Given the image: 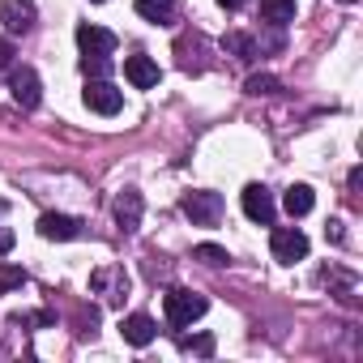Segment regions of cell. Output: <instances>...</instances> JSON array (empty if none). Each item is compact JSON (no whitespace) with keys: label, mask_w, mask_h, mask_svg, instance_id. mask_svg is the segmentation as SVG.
I'll return each instance as SVG.
<instances>
[{"label":"cell","mask_w":363,"mask_h":363,"mask_svg":"<svg viewBox=\"0 0 363 363\" xmlns=\"http://www.w3.org/2000/svg\"><path fill=\"white\" fill-rule=\"evenodd\" d=\"M179 210H184L189 218H193V227H218V218H223V193H210V189H193V193H184V201H179Z\"/></svg>","instance_id":"7a4b0ae2"},{"label":"cell","mask_w":363,"mask_h":363,"mask_svg":"<svg viewBox=\"0 0 363 363\" xmlns=\"http://www.w3.org/2000/svg\"><path fill=\"white\" fill-rule=\"evenodd\" d=\"M82 103H86L90 111H99V116H116V111L124 107V90H116L107 77H90L86 90H82Z\"/></svg>","instance_id":"5b68a950"},{"label":"cell","mask_w":363,"mask_h":363,"mask_svg":"<svg viewBox=\"0 0 363 363\" xmlns=\"http://www.w3.org/2000/svg\"><path fill=\"white\" fill-rule=\"evenodd\" d=\"M244 90H248L252 99H261V94H278V77H274V73H252V77L244 82Z\"/></svg>","instance_id":"d6986e66"},{"label":"cell","mask_w":363,"mask_h":363,"mask_svg":"<svg viewBox=\"0 0 363 363\" xmlns=\"http://www.w3.org/2000/svg\"><path fill=\"white\" fill-rule=\"evenodd\" d=\"M116 227L124 231V235H133L137 227H141V214H145V201H141V193L137 189H124L120 197H116Z\"/></svg>","instance_id":"ba28073f"},{"label":"cell","mask_w":363,"mask_h":363,"mask_svg":"<svg viewBox=\"0 0 363 363\" xmlns=\"http://www.w3.org/2000/svg\"><path fill=\"white\" fill-rule=\"evenodd\" d=\"M0 22H5L9 35H26L35 26V5L30 0H5V5H0Z\"/></svg>","instance_id":"8fae6325"},{"label":"cell","mask_w":363,"mask_h":363,"mask_svg":"<svg viewBox=\"0 0 363 363\" xmlns=\"http://www.w3.org/2000/svg\"><path fill=\"white\" fill-rule=\"evenodd\" d=\"M154 333H158V325H154V316H145V312H133V316L120 320V337H124L128 346H150Z\"/></svg>","instance_id":"4fadbf2b"},{"label":"cell","mask_w":363,"mask_h":363,"mask_svg":"<svg viewBox=\"0 0 363 363\" xmlns=\"http://www.w3.org/2000/svg\"><path fill=\"white\" fill-rule=\"evenodd\" d=\"M223 52H231L235 60H257V43H252L248 35H240V30H231V35L223 39Z\"/></svg>","instance_id":"2e32d148"},{"label":"cell","mask_w":363,"mask_h":363,"mask_svg":"<svg viewBox=\"0 0 363 363\" xmlns=\"http://www.w3.org/2000/svg\"><path fill=\"white\" fill-rule=\"evenodd\" d=\"M218 5H223V9H231V13H235V9H244V5H248V0H218Z\"/></svg>","instance_id":"484cf974"},{"label":"cell","mask_w":363,"mask_h":363,"mask_svg":"<svg viewBox=\"0 0 363 363\" xmlns=\"http://www.w3.org/2000/svg\"><path fill=\"white\" fill-rule=\"evenodd\" d=\"M94 5H103V0H94Z\"/></svg>","instance_id":"f1b7e54d"},{"label":"cell","mask_w":363,"mask_h":363,"mask_svg":"<svg viewBox=\"0 0 363 363\" xmlns=\"http://www.w3.org/2000/svg\"><path fill=\"white\" fill-rule=\"evenodd\" d=\"M22 286H26V269L0 261V295H5V291H22Z\"/></svg>","instance_id":"ac0fdd59"},{"label":"cell","mask_w":363,"mask_h":363,"mask_svg":"<svg viewBox=\"0 0 363 363\" xmlns=\"http://www.w3.org/2000/svg\"><path fill=\"white\" fill-rule=\"evenodd\" d=\"M171 9H175V0H137V13L145 22H167Z\"/></svg>","instance_id":"e0dca14e"},{"label":"cell","mask_w":363,"mask_h":363,"mask_svg":"<svg viewBox=\"0 0 363 363\" xmlns=\"http://www.w3.org/2000/svg\"><path fill=\"white\" fill-rule=\"evenodd\" d=\"M77 48H82V56H111L116 52V35L107 30V26H77Z\"/></svg>","instance_id":"9c48e42d"},{"label":"cell","mask_w":363,"mask_h":363,"mask_svg":"<svg viewBox=\"0 0 363 363\" xmlns=\"http://www.w3.org/2000/svg\"><path fill=\"white\" fill-rule=\"evenodd\" d=\"M325 240H333V244H342V240H346V231H342V223H337V218L325 227Z\"/></svg>","instance_id":"d4e9b609"},{"label":"cell","mask_w":363,"mask_h":363,"mask_svg":"<svg viewBox=\"0 0 363 363\" xmlns=\"http://www.w3.org/2000/svg\"><path fill=\"white\" fill-rule=\"evenodd\" d=\"M244 214L252 218V223H261V227H274V193L265 189V184H248L244 189Z\"/></svg>","instance_id":"52a82bcc"},{"label":"cell","mask_w":363,"mask_h":363,"mask_svg":"<svg viewBox=\"0 0 363 363\" xmlns=\"http://www.w3.org/2000/svg\"><path fill=\"white\" fill-rule=\"evenodd\" d=\"M179 350H193V354H214V337H210V333H193V337H179Z\"/></svg>","instance_id":"44dd1931"},{"label":"cell","mask_w":363,"mask_h":363,"mask_svg":"<svg viewBox=\"0 0 363 363\" xmlns=\"http://www.w3.org/2000/svg\"><path fill=\"white\" fill-rule=\"evenodd\" d=\"M13 244H18V235H13L9 227H0V257H9V252H13Z\"/></svg>","instance_id":"cb8c5ba5"},{"label":"cell","mask_w":363,"mask_h":363,"mask_svg":"<svg viewBox=\"0 0 363 363\" xmlns=\"http://www.w3.org/2000/svg\"><path fill=\"white\" fill-rule=\"evenodd\" d=\"M342 5H354V0H342Z\"/></svg>","instance_id":"83f0119b"},{"label":"cell","mask_w":363,"mask_h":363,"mask_svg":"<svg viewBox=\"0 0 363 363\" xmlns=\"http://www.w3.org/2000/svg\"><path fill=\"white\" fill-rule=\"evenodd\" d=\"M206 295H197V291H189V286H171L167 295H162V312H167V320L175 325V329H189L193 320H201L206 316Z\"/></svg>","instance_id":"6da1fadb"},{"label":"cell","mask_w":363,"mask_h":363,"mask_svg":"<svg viewBox=\"0 0 363 363\" xmlns=\"http://www.w3.org/2000/svg\"><path fill=\"white\" fill-rule=\"evenodd\" d=\"M308 235L299 231V227H274V235H269V252H274V261H282V265H295V261H303L308 257Z\"/></svg>","instance_id":"277c9868"},{"label":"cell","mask_w":363,"mask_h":363,"mask_svg":"<svg viewBox=\"0 0 363 363\" xmlns=\"http://www.w3.org/2000/svg\"><path fill=\"white\" fill-rule=\"evenodd\" d=\"M9 94H13V103H18V107L35 111V107L43 103V82H39V73H35L30 65L13 69V77H9Z\"/></svg>","instance_id":"8992f818"},{"label":"cell","mask_w":363,"mask_h":363,"mask_svg":"<svg viewBox=\"0 0 363 363\" xmlns=\"http://www.w3.org/2000/svg\"><path fill=\"white\" fill-rule=\"evenodd\" d=\"M90 291H94L103 303L120 308V303L128 299V274H124V265H99V269L90 274Z\"/></svg>","instance_id":"3957f363"},{"label":"cell","mask_w":363,"mask_h":363,"mask_svg":"<svg viewBox=\"0 0 363 363\" xmlns=\"http://www.w3.org/2000/svg\"><path fill=\"white\" fill-rule=\"evenodd\" d=\"M124 77H128L133 90H154L158 77H162V69L150 56H124Z\"/></svg>","instance_id":"30bf717a"},{"label":"cell","mask_w":363,"mask_h":363,"mask_svg":"<svg viewBox=\"0 0 363 363\" xmlns=\"http://www.w3.org/2000/svg\"><path fill=\"white\" fill-rule=\"evenodd\" d=\"M282 206H286V214H291V218H303V214H312L316 193H312L308 184H291V189H286V197H282Z\"/></svg>","instance_id":"9a60e30c"},{"label":"cell","mask_w":363,"mask_h":363,"mask_svg":"<svg viewBox=\"0 0 363 363\" xmlns=\"http://www.w3.org/2000/svg\"><path fill=\"white\" fill-rule=\"evenodd\" d=\"M193 257H197L201 265H214V269L231 261V257H227V248H218V244H197V248H193Z\"/></svg>","instance_id":"ffe728a7"},{"label":"cell","mask_w":363,"mask_h":363,"mask_svg":"<svg viewBox=\"0 0 363 363\" xmlns=\"http://www.w3.org/2000/svg\"><path fill=\"white\" fill-rule=\"evenodd\" d=\"M39 235H43V240H56V244H69V240L82 235V223L69 218V214H43V218H39Z\"/></svg>","instance_id":"7c38bea8"},{"label":"cell","mask_w":363,"mask_h":363,"mask_svg":"<svg viewBox=\"0 0 363 363\" xmlns=\"http://www.w3.org/2000/svg\"><path fill=\"white\" fill-rule=\"evenodd\" d=\"M13 56H18V48H13V39H0V73H5V69L13 65Z\"/></svg>","instance_id":"603a6c76"},{"label":"cell","mask_w":363,"mask_h":363,"mask_svg":"<svg viewBox=\"0 0 363 363\" xmlns=\"http://www.w3.org/2000/svg\"><path fill=\"white\" fill-rule=\"evenodd\" d=\"M261 22L265 26H291L295 22V0H261Z\"/></svg>","instance_id":"5bb4252c"},{"label":"cell","mask_w":363,"mask_h":363,"mask_svg":"<svg viewBox=\"0 0 363 363\" xmlns=\"http://www.w3.org/2000/svg\"><path fill=\"white\" fill-rule=\"evenodd\" d=\"M5 210H9V206H5V201H0V218H5Z\"/></svg>","instance_id":"4316f807"},{"label":"cell","mask_w":363,"mask_h":363,"mask_svg":"<svg viewBox=\"0 0 363 363\" xmlns=\"http://www.w3.org/2000/svg\"><path fill=\"white\" fill-rule=\"evenodd\" d=\"M82 73L86 77H107L111 73V56H82Z\"/></svg>","instance_id":"7402d4cb"}]
</instances>
